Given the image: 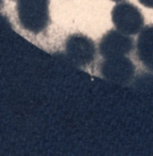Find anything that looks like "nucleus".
<instances>
[{
    "mask_svg": "<svg viewBox=\"0 0 153 156\" xmlns=\"http://www.w3.org/2000/svg\"><path fill=\"white\" fill-rule=\"evenodd\" d=\"M17 20L21 29L37 35L44 32L50 23V0H16Z\"/></svg>",
    "mask_w": 153,
    "mask_h": 156,
    "instance_id": "nucleus-1",
    "label": "nucleus"
},
{
    "mask_svg": "<svg viewBox=\"0 0 153 156\" xmlns=\"http://www.w3.org/2000/svg\"><path fill=\"white\" fill-rule=\"evenodd\" d=\"M115 28L123 34L136 35L143 30L145 18L136 5L130 2H119L111 12Z\"/></svg>",
    "mask_w": 153,
    "mask_h": 156,
    "instance_id": "nucleus-2",
    "label": "nucleus"
},
{
    "mask_svg": "<svg viewBox=\"0 0 153 156\" xmlns=\"http://www.w3.org/2000/svg\"><path fill=\"white\" fill-rule=\"evenodd\" d=\"M64 52L76 66L86 68L96 58V46L94 41L85 34L73 33L65 39Z\"/></svg>",
    "mask_w": 153,
    "mask_h": 156,
    "instance_id": "nucleus-3",
    "label": "nucleus"
},
{
    "mask_svg": "<svg viewBox=\"0 0 153 156\" xmlns=\"http://www.w3.org/2000/svg\"><path fill=\"white\" fill-rule=\"evenodd\" d=\"M134 49V39L120 31L110 30L100 38L98 44L99 54L103 58L126 56Z\"/></svg>",
    "mask_w": 153,
    "mask_h": 156,
    "instance_id": "nucleus-4",
    "label": "nucleus"
},
{
    "mask_svg": "<svg viewBox=\"0 0 153 156\" xmlns=\"http://www.w3.org/2000/svg\"><path fill=\"white\" fill-rule=\"evenodd\" d=\"M99 69L101 74L105 78L122 82L129 80L133 76L135 66L128 56H117L104 58Z\"/></svg>",
    "mask_w": 153,
    "mask_h": 156,
    "instance_id": "nucleus-5",
    "label": "nucleus"
},
{
    "mask_svg": "<svg viewBox=\"0 0 153 156\" xmlns=\"http://www.w3.org/2000/svg\"><path fill=\"white\" fill-rule=\"evenodd\" d=\"M136 56L147 69L153 71V25L143 28L136 41Z\"/></svg>",
    "mask_w": 153,
    "mask_h": 156,
    "instance_id": "nucleus-6",
    "label": "nucleus"
},
{
    "mask_svg": "<svg viewBox=\"0 0 153 156\" xmlns=\"http://www.w3.org/2000/svg\"><path fill=\"white\" fill-rule=\"evenodd\" d=\"M138 2L146 8L153 9V0H138Z\"/></svg>",
    "mask_w": 153,
    "mask_h": 156,
    "instance_id": "nucleus-7",
    "label": "nucleus"
},
{
    "mask_svg": "<svg viewBox=\"0 0 153 156\" xmlns=\"http://www.w3.org/2000/svg\"><path fill=\"white\" fill-rule=\"evenodd\" d=\"M3 5H4V0H0V10L3 8Z\"/></svg>",
    "mask_w": 153,
    "mask_h": 156,
    "instance_id": "nucleus-8",
    "label": "nucleus"
},
{
    "mask_svg": "<svg viewBox=\"0 0 153 156\" xmlns=\"http://www.w3.org/2000/svg\"><path fill=\"white\" fill-rule=\"evenodd\" d=\"M111 1H114V2H121V1H124V0H111Z\"/></svg>",
    "mask_w": 153,
    "mask_h": 156,
    "instance_id": "nucleus-9",
    "label": "nucleus"
},
{
    "mask_svg": "<svg viewBox=\"0 0 153 156\" xmlns=\"http://www.w3.org/2000/svg\"><path fill=\"white\" fill-rule=\"evenodd\" d=\"M13 1H16V0H13Z\"/></svg>",
    "mask_w": 153,
    "mask_h": 156,
    "instance_id": "nucleus-10",
    "label": "nucleus"
}]
</instances>
